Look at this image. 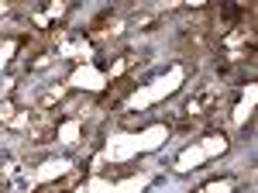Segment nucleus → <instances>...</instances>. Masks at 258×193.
I'll list each match as a JSON object with an SVG mask.
<instances>
[{"mask_svg":"<svg viewBox=\"0 0 258 193\" xmlns=\"http://www.w3.org/2000/svg\"><path fill=\"white\" fill-rule=\"evenodd\" d=\"M127 90H131V79H117V83H114V90H107V93H103V104H117Z\"/></svg>","mask_w":258,"mask_h":193,"instance_id":"2","label":"nucleus"},{"mask_svg":"<svg viewBox=\"0 0 258 193\" xmlns=\"http://www.w3.org/2000/svg\"><path fill=\"white\" fill-rule=\"evenodd\" d=\"M217 104H220V93L214 90V86H200L197 93L186 100V121H182V124H203V121H214Z\"/></svg>","mask_w":258,"mask_h":193,"instance_id":"1","label":"nucleus"}]
</instances>
